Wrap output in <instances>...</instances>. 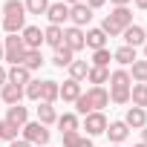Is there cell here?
Segmentation results:
<instances>
[{
	"label": "cell",
	"mask_w": 147,
	"mask_h": 147,
	"mask_svg": "<svg viewBox=\"0 0 147 147\" xmlns=\"http://www.w3.org/2000/svg\"><path fill=\"white\" fill-rule=\"evenodd\" d=\"M6 84H9V81H6V69H3V66H0V90H3Z\"/></svg>",
	"instance_id": "ab89813d"
},
{
	"label": "cell",
	"mask_w": 147,
	"mask_h": 147,
	"mask_svg": "<svg viewBox=\"0 0 147 147\" xmlns=\"http://www.w3.org/2000/svg\"><path fill=\"white\" fill-rule=\"evenodd\" d=\"M69 20H72V26H87L90 20H92V9L87 6V3H75V6H69Z\"/></svg>",
	"instance_id": "8992f818"
},
{
	"label": "cell",
	"mask_w": 147,
	"mask_h": 147,
	"mask_svg": "<svg viewBox=\"0 0 147 147\" xmlns=\"http://www.w3.org/2000/svg\"><path fill=\"white\" fill-rule=\"evenodd\" d=\"M107 104H110V92H107L104 87H92V90H87V92L78 95L75 110H78L81 115H90V113H101Z\"/></svg>",
	"instance_id": "6da1fadb"
},
{
	"label": "cell",
	"mask_w": 147,
	"mask_h": 147,
	"mask_svg": "<svg viewBox=\"0 0 147 147\" xmlns=\"http://www.w3.org/2000/svg\"><path fill=\"white\" fill-rule=\"evenodd\" d=\"M40 63H43L40 49H26V55H23V66L32 72V69H40Z\"/></svg>",
	"instance_id": "83f0119b"
},
{
	"label": "cell",
	"mask_w": 147,
	"mask_h": 147,
	"mask_svg": "<svg viewBox=\"0 0 147 147\" xmlns=\"http://www.w3.org/2000/svg\"><path fill=\"white\" fill-rule=\"evenodd\" d=\"M0 29H3V20H0Z\"/></svg>",
	"instance_id": "c3c4849f"
},
{
	"label": "cell",
	"mask_w": 147,
	"mask_h": 147,
	"mask_svg": "<svg viewBox=\"0 0 147 147\" xmlns=\"http://www.w3.org/2000/svg\"><path fill=\"white\" fill-rule=\"evenodd\" d=\"M6 121H12L15 127H20V130H23V124L29 121V110H26V107H20V104H15V107H9Z\"/></svg>",
	"instance_id": "e0dca14e"
},
{
	"label": "cell",
	"mask_w": 147,
	"mask_h": 147,
	"mask_svg": "<svg viewBox=\"0 0 147 147\" xmlns=\"http://www.w3.org/2000/svg\"><path fill=\"white\" fill-rule=\"evenodd\" d=\"M26 92H23V87H15V84H6L3 90H0V98H3L9 107H15V104H20V98H23Z\"/></svg>",
	"instance_id": "2e32d148"
},
{
	"label": "cell",
	"mask_w": 147,
	"mask_h": 147,
	"mask_svg": "<svg viewBox=\"0 0 147 147\" xmlns=\"http://www.w3.org/2000/svg\"><path fill=\"white\" fill-rule=\"evenodd\" d=\"M104 3H107V0H87V6H90V9H101Z\"/></svg>",
	"instance_id": "f35d334b"
},
{
	"label": "cell",
	"mask_w": 147,
	"mask_h": 147,
	"mask_svg": "<svg viewBox=\"0 0 147 147\" xmlns=\"http://www.w3.org/2000/svg\"><path fill=\"white\" fill-rule=\"evenodd\" d=\"M110 101H113V104H130V87H124V90H110Z\"/></svg>",
	"instance_id": "836d02e7"
},
{
	"label": "cell",
	"mask_w": 147,
	"mask_h": 147,
	"mask_svg": "<svg viewBox=\"0 0 147 147\" xmlns=\"http://www.w3.org/2000/svg\"><path fill=\"white\" fill-rule=\"evenodd\" d=\"M38 121H40L43 127L55 124V121H58V113H55V107H52V104H43V101H40V104H38Z\"/></svg>",
	"instance_id": "d6986e66"
},
{
	"label": "cell",
	"mask_w": 147,
	"mask_h": 147,
	"mask_svg": "<svg viewBox=\"0 0 147 147\" xmlns=\"http://www.w3.org/2000/svg\"><path fill=\"white\" fill-rule=\"evenodd\" d=\"M20 133H23V141H29L32 147H43V144L49 141V130H46L40 121H26Z\"/></svg>",
	"instance_id": "3957f363"
},
{
	"label": "cell",
	"mask_w": 147,
	"mask_h": 147,
	"mask_svg": "<svg viewBox=\"0 0 147 147\" xmlns=\"http://www.w3.org/2000/svg\"><path fill=\"white\" fill-rule=\"evenodd\" d=\"M58 81H43V92H40V101L43 104H55L58 101Z\"/></svg>",
	"instance_id": "4316f807"
},
{
	"label": "cell",
	"mask_w": 147,
	"mask_h": 147,
	"mask_svg": "<svg viewBox=\"0 0 147 147\" xmlns=\"http://www.w3.org/2000/svg\"><path fill=\"white\" fill-rule=\"evenodd\" d=\"M72 55H75V52H69V49H66V46L61 43V46L55 49V58H52V63H55L58 69H63V66H69L72 61H75V58H72Z\"/></svg>",
	"instance_id": "cb8c5ba5"
},
{
	"label": "cell",
	"mask_w": 147,
	"mask_h": 147,
	"mask_svg": "<svg viewBox=\"0 0 147 147\" xmlns=\"http://www.w3.org/2000/svg\"><path fill=\"white\" fill-rule=\"evenodd\" d=\"M63 46L69 49V52H81L87 43H84V29H78V26H69V29H63Z\"/></svg>",
	"instance_id": "277c9868"
},
{
	"label": "cell",
	"mask_w": 147,
	"mask_h": 147,
	"mask_svg": "<svg viewBox=\"0 0 147 147\" xmlns=\"http://www.w3.org/2000/svg\"><path fill=\"white\" fill-rule=\"evenodd\" d=\"M113 61H118L121 66H133V63H136V49L124 43L121 49H115V52H113Z\"/></svg>",
	"instance_id": "ac0fdd59"
},
{
	"label": "cell",
	"mask_w": 147,
	"mask_h": 147,
	"mask_svg": "<svg viewBox=\"0 0 147 147\" xmlns=\"http://www.w3.org/2000/svg\"><path fill=\"white\" fill-rule=\"evenodd\" d=\"M121 35H124L127 46H133V49H136V46H144V43H147V32H144L141 26H127V29H124Z\"/></svg>",
	"instance_id": "8fae6325"
},
{
	"label": "cell",
	"mask_w": 147,
	"mask_h": 147,
	"mask_svg": "<svg viewBox=\"0 0 147 147\" xmlns=\"http://www.w3.org/2000/svg\"><path fill=\"white\" fill-rule=\"evenodd\" d=\"M26 12L29 15H46V9H49V0H26Z\"/></svg>",
	"instance_id": "4dcf8cb0"
},
{
	"label": "cell",
	"mask_w": 147,
	"mask_h": 147,
	"mask_svg": "<svg viewBox=\"0 0 147 147\" xmlns=\"http://www.w3.org/2000/svg\"><path fill=\"white\" fill-rule=\"evenodd\" d=\"M58 127H61V133H75V130H78V115H75V113L58 115Z\"/></svg>",
	"instance_id": "d4e9b609"
},
{
	"label": "cell",
	"mask_w": 147,
	"mask_h": 147,
	"mask_svg": "<svg viewBox=\"0 0 147 147\" xmlns=\"http://www.w3.org/2000/svg\"><path fill=\"white\" fill-rule=\"evenodd\" d=\"M84 130H87V136H101V133L107 130V115H104V113H90V115H84Z\"/></svg>",
	"instance_id": "5b68a950"
},
{
	"label": "cell",
	"mask_w": 147,
	"mask_h": 147,
	"mask_svg": "<svg viewBox=\"0 0 147 147\" xmlns=\"http://www.w3.org/2000/svg\"><path fill=\"white\" fill-rule=\"evenodd\" d=\"M144 32H147V26H144Z\"/></svg>",
	"instance_id": "f907efd6"
},
{
	"label": "cell",
	"mask_w": 147,
	"mask_h": 147,
	"mask_svg": "<svg viewBox=\"0 0 147 147\" xmlns=\"http://www.w3.org/2000/svg\"><path fill=\"white\" fill-rule=\"evenodd\" d=\"M20 40H23L26 49H40V43H43V32H40L38 26H26V29L20 32Z\"/></svg>",
	"instance_id": "30bf717a"
},
{
	"label": "cell",
	"mask_w": 147,
	"mask_h": 147,
	"mask_svg": "<svg viewBox=\"0 0 147 147\" xmlns=\"http://www.w3.org/2000/svg\"><path fill=\"white\" fill-rule=\"evenodd\" d=\"M141 136H144V144H147V127H144V130H141Z\"/></svg>",
	"instance_id": "ee69618b"
},
{
	"label": "cell",
	"mask_w": 147,
	"mask_h": 147,
	"mask_svg": "<svg viewBox=\"0 0 147 147\" xmlns=\"http://www.w3.org/2000/svg\"><path fill=\"white\" fill-rule=\"evenodd\" d=\"M130 81H136V84H144V81H147V61H136V63H133Z\"/></svg>",
	"instance_id": "f546056e"
},
{
	"label": "cell",
	"mask_w": 147,
	"mask_h": 147,
	"mask_svg": "<svg viewBox=\"0 0 147 147\" xmlns=\"http://www.w3.org/2000/svg\"><path fill=\"white\" fill-rule=\"evenodd\" d=\"M0 61H3V43H0Z\"/></svg>",
	"instance_id": "f6af8a7d"
},
{
	"label": "cell",
	"mask_w": 147,
	"mask_h": 147,
	"mask_svg": "<svg viewBox=\"0 0 147 147\" xmlns=\"http://www.w3.org/2000/svg\"><path fill=\"white\" fill-rule=\"evenodd\" d=\"M23 92H26V98H32V101H40V92H43V81H29Z\"/></svg>",
	"instance_id": "d6a6232c"
},
{
	"label": "cell",
	"mask_w": 147,
	"mask_h": 147,
	"mask_svg": "<svg viewBox=\"0 0 147 147\" xmlns=\"http://www.w3.org/2000/svg\"><path fill=\"white\" fill-rule=\"evenodd\" d=\"M130 101H133V107H147V84H133L130 87Z\"/></svg>",
	"instance_id": "ffe728a7"
},
{
	"label": "cell",
	"mask_w": 147,
	"mask_h": 147,
	"mask_svg": "<svg viewBox=\"0 0 147 147\" xmlns=\"http://www.w3.org/2000/svg\"><path fill=\"white\" fill-rule=\"evenodd\" d=\"M78 95H81V84L78 81H63V87L58 90V98H63V101H72V104H75L78 101Z\"/></svg>",
	"instance_id": "9a60e30c"
},
{
	"label": "cell",
	"mask_w": 147,
	"mask_h": 147,
	"mask_svg": "<svg viewBox=\"0 0 147 147\" xmlns=\"http://www.w3.org/2000/svg\"><path fill=\"white\" fill-rule=\"evenodd\" d=\"M124 124H127V127H133V130H141V127H147V110H141V107H130V110H127V118H124Z\"/></svg>",
	"instance_id": "7c38bea8"
},
{
	"label": "cell",
	"mask_w": 147,
	"mask_h": 147,
	"mask_svg": "<svg viewBox=\"0 0 147 147\" xmlns=\"http://www.w3.org/2000/svg\"><path fill=\"white\" fill-rule=\"evenodd\" d=\"M43 43H49L52 49H58V46L63 43V29H61V26H46V32H43Z\"/></svg>",
	"instance_id": "603a6c76"
},
{
	"label": "cell",
	"mask_w": 147,
	"mask_h": 147,
	"mask_svg": "<svg viewBox=\"0 0 147 147\" xmlns=\"http://www.w3.org/2000/svg\"><path fill=\"white\" fill-rule=\"evenodd\" d=\"M9 147H32V144L23 141V138H15V141H9Z\"/></svg>",
	"instance_id": "74e56055"
},
{
	"label": "cell",
	"mask_w": 147,
	"mask_h": 147,
	"mask_svg": "<svg viewBox=\"0 0 147 147\" xmlns=\"http://www.w3.org/2000/svg\"><path fill=\"white\" fill-rule=\"evenodd\" d=\"M46 18H49V26H61V23L69 20V6L66 3H49Z\"/></svg>",
	"instance_id": "ba28073f"
},
{
	"label": "cell",
	"mask_w": 147,
	"mask_h": 147,
	"mask_svg": "<svg viewBox=\"0 0 147 147\" xmlns=\"http://www.w3.org/2000/svg\"><path fill=\"white\" fill-rule=\"evenodd\" d=\"M110 61H113V52H110V49H98V52H92V66H104V69H107Z\"/></svg>",
	"instance_id": "1f68e13d"
},
{
	"label": "cell",
	"mask_w": 147,
	"mask_h": 147,
	"mask_svg": "<svg viewBox=\"0 0 147 147\" xmlns=\"http://www.w3.org/2000/svg\"><path fill=\"white\" fill-rule=\"evenodd\" d=\"M104 133L110 136V141H113V144H121V141L127 138L130 127H127L124 121H113V124H107V130H104Z\"/></svg>",
	"instance_id": "5bb4252c"
},
{
	"label": "cell",
	"mask_w": 147,
	"mask_h": 147,
	"mask_svg": "<svg viewBox=\"0 0 147 147\" xmlns=\"http://www.w3.org/2000/svg\"><path fill=\"white\" fill-rule=\"evenodd\" d=\"M110 87H113V90L133 87V81H130V72H127V69H115V72H110Z\"/></svg>",
	"instance_id": "7402d4cb"
},
{
	"label": "cell",
	"mask_w": 147,
	"mask_h": 147,
	"mask_svg": "<svg viewBox=\"0 0 147 147\" xmlns=\"http://www.w3.org/2000/svg\"><path fill=\"white\" fill-rule=\"evenodd\" d=\"M133 3H136L138 9H147V0H133Z\"/></svg>",
	"instance_id": "b9f144b4"
},
{
	"label": "cell",
	"mask_w": 147,
	"mask_h": 147,
	"mask_svg": "<svg viewBox=\"0 0 147 147\" xmlns=\"http://www.w3.org/2000/svg\"><path fill=\"white\" fill-rule=\"evenodd\" d=\"M107 20L113 23V26H118L121 32L127 29V26H133V12L127 9V6H115L110 15H107Z\"/></svg>",
	"instance_id": "52a82bcc"
},
{
	"label": "cell",
	"mask_w": 147,
	"mask_h": 147,
	"mask_svg": "<svg viewBox=\"0 0 147 147\" xmlns=\"http://www.w3.org/2000/svg\"><path fill=\"white\" fill-rule=\"evenodd\" d=\"M75 147H95V144H92V138H84V136H81V138H78V144H75Z\"/></svg>",
	"instance_id": "8d00e7d4"
},
{
	"label": "cell",
	"mask_w": 147,
	"mask_h": 147,
	"mask_svg": "<svg viewBox=\"0 0 147 147\" xmlns=\"http://www.w3.org/2000/svg\"><path fill=\"white\" fill-rule=\"evenodd\" d=\"M3 12H6V15H26V6L20 3V0H6V3H3Z\"/></svg>",
	"instance_id": "e575fe53"
},
{
	"label": "cell",
	"mask_w": 147,
	"mask_h": 147,
	"mask_svg": "<svg viewBox=\"0 0 147 147\" xmlns=\"http://www.w3.org/2000/svg\"><path fill=\"white\" fill-rule=\"evenodd\" d=\"M61 3H66V6H75V3H84V0H61Z\"/></svg>",
	"instance_id": "7bdbcfd3"
},
{
	"label": "cell",
	"mask_w": 147,
	"mask_h": 147,
	"mask_svg": "<svg viewBox=\"0 0 147 147\" xmlns=\"http://www.w3.org/2000/svg\"><path fill=\"white\" fill-rule=\"evenodd\" d=\"M23 55H26V46H23L20 35H9L3 40V61H9L12 66H18V63H23Z\"/></svg>",
	"instance_id": "7a4b0ae2"
},
{
	"label": "cell",
	"mask_w": 147,
	"mask_h": 147,
	"mask_svg": "<svg viewBox=\"0 0 147 147\" xmlns=\"http://www.w3.org/2000/svg\"><path fill=\"white\" fill-rule=\"evenodd\" d=\"M110 3H113V6H127L130 0H110Z\"/></svg>",
	"instance_id": "60d3db41"
},
{
	"label": "cell",
	"mask_w": 147,
	"mask_h": 147,
	"mask_svg": "<svg viewBox=\"0 0 147 147\" xmlns=\"http://www.w3.org/2000/svg\"><path fill=\"white\" fill-rule=\"evenodd\" d=\"M144 61H147V43H144Z\"/></svg>",
	"instance_id": "bcb514c9"
},
{
	"label": "cell",
	"mask_w": 147,
	"mask_h": 147,
	"mask_svg": "<svg viewBox=\"0 0 147 147\" xmlns=\"http://www.w3.org/2000/svg\"><path fill=\"white\" fill-rule=\"evenodd\" d=\"M87 81H90L92 87H101V84H107V81H110V69H104V66H90V72H87Z\"/></svg>",
	"instance_id": "44dd1931"
},
{
	"label": "cell",
	"mask_w": 147,
	"mask_h": 147,
	"mask_svg": "<svg viewBox=\"0 0 147 147\" xmlns=\"http://www.w3.org/2000/svg\"><path fill=\"white\" fill-rule=\"evenodd\" d=\"M113 147H118V144H113Z\"/></svg>",
	"instance_id": "681fc988"
},
{
	"label": "cell",
	"mask_w": 147,
	"mask_h": 147,
	"mask_svg": "<svg viewBox=\"0 0 147 147\" xmlns=\"http://www.w3.org/2000/svg\"><path fill=\"white\" fill-rule=\"evenodd\" d=\"M87 72H90L87 61H72V63H69V78H72V81H78V84H81V81L87 78Z\"/></svg>",
	"instance_id": "484cf974"
},
{
	"label": "cell",
	"mask_w": 147,
	"mask_h": 147,
	"mask_svg": "<svg viewBox=\"0 0 147 147\" xmlns=\"http://www.w3.org/2000/svg\"><path fill=\"white\" fill-rule=\"evenodd\" d=\"M84 43H87L92 52H98V49H107V35H104L101 29H90V32L84 35Z\"/></svg>",
	"instance_id": "4fadbf2b"
},
{
	"label": "cell",
	"mask_w": 147,
	"mask_h": 147,
	"mask_svg": "<svg viewBox=\"0 0 147 147\" xmlns=\"http://www.w3.org/2000/svg\"><path fill=\"white\" fill-rule=\"evenodd\" d=\"M18 133H20V127H15L12 121H0V138H3V141H15L18 138Z\"/></svg>",
	"instance_id": "f1b7e54d"
},
{
	"label": "cell",
	"mask_w": 147,
	"mask_h": 147,
	"mask_svg": "<svg viewBox=\"0 0 147 147\" xmlns=\"http://www.w3.org/2000/svg\"><path fill=\"white\" fill-rule=\"evenodd\" d=\"M78 138H81V133H78V130H75V133H61L63 147H75V144H78Z\"/></svg>",
	"instance_id": "d590c367"
},
{
	"label": "cell",
	"mask_w": 147,
	"mask_h": 147,
	"mask_svg": "<svg viewBox=\"0 0 147 147\" xmlns=\"http://www.w3.org/2000/svg\"><path fill=\"white\" fill-rule=\"evenodd\" d=\"M136 147H147V144H144V141H141V144H136Z\"/></svg>",
	"instance_id": "7dc6e473"
},
{
	"label": "cell",
	"mask_w": 147,
	"mask_h": 147,
	"mask_svg": "<svg viewBox=\"0 0 147 147\" xmlns=\"http://www.w3.org/2000/svg\"><path fill=\"white\" fill-rule=\"evenodd\" d=\"M144 84H147V81H144Z\"/></svg>",
	"instance_id": "816d5d0a"
},
{
	"label": "cell",
	"mask_w": 147,
	"mask_h": 147,
	"mask_svg": "<svg viewBox=\"0 0 147 147\" xmlns=\"http://www.w3.org/2000/svg\"><path fill=\"white\" fill-rule=\"evenodd\" d=\"M6 81H9V84H15V87H26V84L32 81V72H29L23 63H18V66L6 69Z\"/></svg>",
	"instance_id": "9c48e42d"
}]
</instances>
